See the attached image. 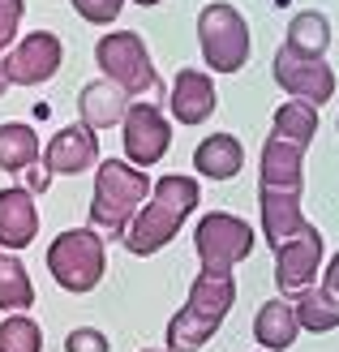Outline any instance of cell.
Returning a JSON list of instances; mask_svg holds the SVG:
<instances>
[{
  "mask_svg": "<svg viewBox=\"0 0 339 352\" xmlns=\"http://www.w3.org/2000/svg\"><path fill=\"white\" fill-rule=\"evenodd\" d=\"M39 236V206L34 193H26V185H9L0 189V250L17 254Z\"/></svg>",
  "mask_w": 339,
  "mask_h": 352,
  "instance_id": "obj_12",
  "label": "cell"
},
{
  "mask_svg": "<svg viewBox=\"0 0 339 352\" xmlns=\"http://www.w3.org/2000/svg\"><path fill=\"white\" fill-rule=\"evenodd\" d=\"M237 305V279L232 271H198L185 305L168 322V352H198L223 327L228 309Z\"/></svg>",
  "mask_w": 339,
  "mask_h": 352,
  "instance_id": "obj_2",
  "label": "cell"
},
{
  "mask_svg": "<svg viewBox=\"0 0 339 352\" xmlns=\"http://www.w3.org/2000/svg\"><path fill=\"white\" fill-rule=\"evenodd\" d=\"M198 43L215 74H237L249 60V26L232 5H206L198 13Z\"/></svg>",
  "mask_w": 339,
  "mask_h": 352,
  "instance_id": "obj_7",
  "label": "cell"
},
{
  "mask_svg": "<svg viewBox=\"0 0 339 352\" xmlns=\"http://www.w3.org/2000/svg\"><path fill=\"white\" fill-rule=\"evenodd\" d=\"M151 176L133 168L129 160H103L95 172V193H91V228L103 236H124V228L151 198Z\"/></svg>",
  "mask_w": 339,
  "mask_h": 352,
  "instance_id": "obj_3",
  "label": "cell"
},
{
  "mask_svg": "<svg viewBox=\"0 0 339 352\" xmlns=\"http://www.w3.org/2000/svg\"><path fill=\"white\" fill-rule=\"evenodd\" d=\"M95 60L103 69V82L120 86L124 95H155L159 91V74L151 65V52L142 43V34L133 30H112L95 43Z\"/></svg>",
  "mask_w": 339,
  "mask_h": 352,
  "instance_id": "obj_5",
  "label": "cell"
},
{
  "mask_svg": "<svg viewBox=\"0 0 339 352\" xmlns=\"http://www.w3.org/2000/svg\"><path fill=\"white\" fill-rule=\"evenodd\" d=\"M5 86H9V82H5V74H0V95H5Z\"/></svg>",
  "mask_w": 339,
  "mask_h": 352,
  "instance_id": "obj_30",
  "label": "cell"
},
{
  "mask_svg": "<svg viewBox=\"0 0 339 352\" xmlns=\"http://www.w3.org/2000/svg\"><path fill=\"white\" fill-rule=\"evenodd\" d=\"M22 0H0V52H5L13 43V34H17V22H22Z\"/></svg>",
  "mask_w": 339,
  "mask_h": 352,
  "instance_id": "obj_28",
  "label": "cell"
},
{
  "mask_svg": "<svg viewBox=\"0 0 339 352\" xmlns=\"http://www.w3.org/2000/svg\"><path fill=\"white\" fill-rule=\"evenodd\" d=\"M202 202V189L193 176H159V181L151 185V198L146 206L133 215V223L124 228V250L138 254V258H151L159 254L168 241H176V232H181V223L198 210Z\"/></svg>",
  "mask_w": 339,
  "mask_h": 352,
  "instance_id": "obj_1",
  "label": "cell"
},
{
  "mask_svg": "<svg viewBox=\"0 0 339 352\" xmlns=\"http://www.w3.org/2000/svg\"><path fill=\"white\" fill-rule=\"evenodd\" d=\"M168 103H172V116L181 120V125H202V120L215 112L219 95H215V82H210L202 69H181L176 82H172Z\"/></svg>",
  "mask_w": 339,
  "mask_h": 352,
  "instance_id": "obj_16",
  "label": "cell"
},
{
  "mask_svg": "<svg viewBox=\"0 0 339 352\" xmlns=\"http://www.w3.org/2000/svg\"><path fill=\"white\" fill-rule=\"evenodd\" d=\"M47 271L65 292H95L108 271V245L95 228H69L47 245Z\"/></svg>",
  "mask_w": 339,
  "mask_h": 352,
  "instance_id": "obj_4",
  "label": "cell"
},
{
  "mask_svg": "<svg viewBox=\"0 0 339 352\" xmlns=\"http://www.w3.org/2000/svg\"><path fill=\"white\" fill-rule=\"evenodd\" d=\"M74 9L86 17V22H95V26H108L120 17L124 9V0H74Z\"/></svg>",
  "mask_w": 339,
  "mask_h": 352,
  "instance_id": "obj_27",
  "label": "cell"
},
{
  "mask_svg": "<svg viewBox=\"0 0 339 352\" xmlns=\"http://www.w3.org/2000/svg\"><path fill=\"white\" fill-rule=\"evenodd\" d=\"M275 82L288 91L292 99L309 103V108H318V103H327L335 95V74L331 65L322 56H300V52L292 47H279L275 52Z\"/></svg>",
  "mask_w": 339,
  "mask_h": 352,
  "instance_id": "obj_10",
  "label": "cell"
},
{
  "mask_svg": "<svg viewBox=\"0 0 339 352\" xmlns=\"http://www.w3.org/2000/svg\"><path fill=\"white\" fill-rule=\"evenodd\" d=\"M258 206H262V232H266V241H271V250L288 245L292 236H300L309 228V219L300 215L296 193H266V189H258Z\"/></svg>",
  "mask_w": 339,
  "mask_h": 352,
  "instance_id": "obj_17",
  "label": "cell"
},
{
  "mask_svg": "<svg viewBox=\"0 0 339 352\" xmlns=\"http://www.w3.org/2000/svg\"><path fill=\"white\" fill-rule=\"evenodd\" d=\"M193 250L206 271H232L254 254V228L232 210H210L193 228Z\"/></svg>",
  "mask_w": 339,
  "mask_h": 352,
  "instance_id": "obj_6",
  "label": "cell"
},
{
  "mask_svg": "<svg viewBox=\"0 0 339 352\" xmlns=\"http://www.w3.org/2000/svg\"><path fill=\"white\" fill-rule=\"evenodd\" d=\"M142 352H159V348H142Z\"/></svg>",
  "mask_w": 339,
  "mask_h": 352,
  "instance_id": "obj_32",
  "label": "cell"
},
{
  "mask_svg": "<svg viewBox=\"0 0 339 352\" xmlns=\"http://www.w3.org/2000/svg\"><path fill=\"white\" fill-rule=\"evenodd\" d=\"M327 43H331V22L322 13L305 9V13H296L288 22V43H283V47L300 52V56H322Z\"/></svg>",
  "mask_w": 339,
  "mask_h": 352,
  "instance_id": "obj_24",
  "label": "cell"
},
{
  "mask_svg": "<svg viewBox=\"0 0 339 352\" xmlns=\"http://www.w3.org/2000/svg\"><path fill=\"white\" fill-rule=\"evenodd\" d=\"M305 185V151L283 142V138H266L262 146V189L266 193H296Z\"/></svg>",
  "mask_w": 339,
  "mask_h": 352,
  "instance_id": "obj_15",
  "label": "cell"
},
{
  "mask_svg": "<svg viewBox=\"0 0 339 352\" xmlns=\"http://www.w3.org/2000/svg\"><path fill=\"white\" fill-rule=\"evenodd\" d=\"M95 164H99V138L86 125H65L61 133H52V142L43 151V168L52 176H78Z\"/></svg>",
  "mask_w": 339,
  "mask_h": 352,
  "instance_id": "obj_13",
  "label": "cell"
},
{
  "mask_svg": "<svg viewBox=\"0 0 339 352\" xmlns=\"http://www.w3.org/2000/svg\"><path fill=\"white\" fill-rule=\"evenodd\" d=\"M0 352H43V327L30 314H5V322H0Z\"/></svg>",
  "mask_w": 339,
  "mask_h": 352,
  "instance_id": "obj_25",
  "label": "cell"
},
{
  "mask_svg": "<svg viewBox=\"0 0 339 352\" xmlns=\"http://www.w3.org/2000/svg\"><path fill=\"white\" fill-rule=\"evenodd\" d=\"M78 112H82V125L86 129H112L124 120V112H129V95L120 91V86L112 82H86L82 86V95H78Z\"/></svg>",
  "mask_w": 339,
  "mask_h": 352,
  "instance_id": "obj_18",
  "label": "cell"
},
{
  "mask_svg": "<svg viewBox=\"0 0 339 352\" xmlns=\"http://www.w3.org/2000/svg\"><path fill=\"white\" fill-rule=\"evenodd\" d=\"M61 69V39L52 30H34L5 56V82L9 86H39Z\"/></svg>",
  "mask_w": 339,
  "mask_h": 352,
  "instance_id": "obj_11",
  "label": "cell"
},
{
  "mask_svg": "<svg viewBox=\"0 0 339 352\" xmlns=\"http://www.w3.org/2000/svg\"><path fill=\"white\" fill-rule=\"evenodd\" d=\"M34 305V284L17 254L0 250V314H26Z\"/></svg>",
  "mask_w": 339,
  "mask_h": 352,
  "instance_id": "obj_21",
  "label": "cell"
},
{
  "mask_svg": "<svg viewBox=\"0 0 339 352\" xmlns=\"http://www.w3.org/2000/svg\"><path fill=\"white\" fill-rule=\"evenodd\" d=\"M39 164V138L22 120H9L0 125V168L5 172H26Z\"/></svg>",
  "mask_w": 339,
  "mask_h": 352,
  "instance_id": "obj_22",
  "label": "cell"
},
{
  "mask_svg": "<svg viewBox=\"0 0 339 352\" xmlns=\"http://www.w3.org/2000/svg\"><path fill=\"white\" fill-rule=\"evenodd\" d=\"M138 5H159V0H138Z\"/></svg>",
  "mask_w": 339,
  "mask_h": 352,
  "instance_id": "obj_31",
  "label": "cell"
},
{
  "mask_svg": "<svg viewBox=\"0 0 339 352\" xmlns=\"http://www.w3.org/2000/svg\"><path fill=\"white\" fill-rule=\"evenodd\" d=\"M296 336H300L296 305H288L283 296L266 301V305L254 314V340L262 344V352H283V348H292Z\"/></svg>",
  "mask_w": 339,
  "mask_h": 352,
  "instance_id": "obj_19",
  "label": "cell"
},
{
  "mask_svg": "<svg viewBox=\"0 0 339 352\" xmlns=\"http://www.w3.org/2000/svg\"><path fill=\"white\" fill-rule=\"evenodd\" d=\"M318 271H322V232L309 223L300 236H292L288 245L275 250V288H279V296L300 301V296L314 288Z\"/></svg>",
  "mask_w": 339,
  "mask_h": 352,
  "instance_id": "obj_8",
  "label": "cell"
},
{
  "mask_svg": "<svg viewBox=\"0 0 339 352\" xmlns=\"http://www.w3.org/2000/svg\"><path fill=\"white\" fill-rule=\"evenodd\" d=\"M124 155H129V164L146 172L151 164H159L168 155L172 146V125H168V116L155 108V103H129V112H124Z\"/></svg>",
  "mask_w": 339,
  "mask_h": 352,
  "instance_id": "obj_9",
  "label": "cell"
},
{
  "mask_svg": "<svg viewBox=\"0 0 339 352\" xmlns=\"http://www.w3.org/2000/svg\"><path fill=\"white\" fill-rule=\"evenodd\" d=\"M296 322H300V331H314V336L339 327V254L327 262L322 284H314L296 301Z\"/></svg>",
  "mask_w": 339,
  "mask_h": 352,
  "instance_id": "obj_14",
  "label": "cell"
},
{
  "mask_svg": "<svg viewBox=\"0 0 339 352\" xmlns=\"http://www.w3.org/2000/svg\"><path fill=\"white\" fill-rule=\"evenodd\" d=\"M47 185H52V172L43 164L26 168V193H47Z\"/></svg>",
  "mask_w": 339,
  "mask_h": 352,
  "instance_id": "obj_29",
  "label": "cell"
},
{
  "mask_svg": "<svg viewBox=\"0 0 339 352\" xmlns=\"http://www.w3.org/2000/svg\"><path fill=\"white\" fill-rule=\"evenodd\" d=\"M65 352H112V344L99 327H74L65 336Z\"/></svg>",
  "mask_w": 339,
  "mask_h": 352,
  "instance_id": "obj_26",
  "label": "cell"
},
{
  "mask_svg": "<svg viewBox=\"0 0 339 352\" xmlns=\"http://www.w3.org/2000/svg\"><path fill=\"white\" fill-rule=\"evenodd\" d=\"M193 168L202 176H210V181H232V176L245 168V146L232 133H210L206 142H198V151H193Z\"/></svg>",
  "mask_w": 339,
  "mask_h": 352,
  "instance_id": "obj_20",
  "label": "cell"
},
{
  "mask_svg": "<svg viewBox=\"0 0 339 352\" xmlns=\"http://www.w3.org/2000/svg\"><path fill=\"white\" fill-rule=\"evenodd\" d=\"M314 133H318V108H309L300 99H288L283 108H275V138L305 151L314 142Z\"/></svg>",
  "mask_w": 339,
  "mask_h": 352,
  "instance_id": "obj_23",
  "label": "cell"
}]
</instances>
